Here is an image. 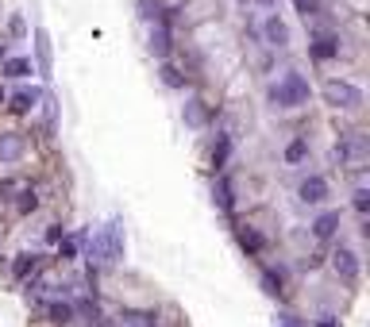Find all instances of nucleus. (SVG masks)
<instances>
[{"mask_svg":"<svg viewBox=\"0 0 370 327\" xmlns=\"http://www.w3.org/2000/svg\"><path fill=\"white\" fill-rule=\"evenodd\" d=\"M23 154H28V139H23L20 131H4V135H0V162H4V166L23 162Z\"/></svg>","mask_w":370,"mask_h":327,"instance_id":"nucleus-4","label":"nucleus"},{"mask_svg":"<svg viewBox=\"0 0 370 327\" xmlns=\"http://www.w3.org/2000/svg\"><path fill=\"white\" fill-rule=\"evenodd\" d=\"M259 4H263V8H270V4H274V0H259Z\"/></svg>","mask_w":370,"mask_h":327,"instance_id":"nucleus-32","label":"nucleus"},{"mask_svg":"<svg viewBox=\"0 0 370 327\" xmlns=\"http://www.w3.org/2000/svg\"><path fill=\"white\" fill-rule=\"evenodd\" d=\"M89 327H112V324H105V319H97V324H89Z\"/></svg>","mask_w":370,"mask_h":327,"instance_id":"nucleus-31","label":"nucleus"},{"mask_svg":"<svg viewBox=\"0 0 370 327\" xmlns=\"http://www.w3.org/2000/svg\"><path fill=\"white\" fill-rule=\"evenodd\" d=\"M263 38L270 43V47L285 50V47H290V23H285L278 12H270V16L263 19Z\"/></svg>","mask_w":370,"mask_h":327,"instance_id":"nucleus-5","label":"nucleus"},{"mask_svg":"<svg viewBox=\"0 0 370 327\" xmlns=\"http://www.w3.org/2000/svg\"><path fill=\"white\" fill-rule=\"evenodd\" d=\"M155 327H158V324H155Z\"/></svg>","mask_w":370,"mask_h":327,"instance_id":"nucleus-35","label":"nucleus"},{"mask_svg":"<svg viewBox=\"0 0 370 327\" xmlns=\"http://www.w3.org/2000/svg\"><path fill=\"white\" fill-rule=\"evenodd\" d=\"M328 181H324L320 173H309L301 185H297V196H301V204H324L328 201Z\"/></svg>","mask_w":370,"mask_h":327,"instance_id":"nucleus-6","label":"nucleus"},{"mask_svg":"<svg viewBox=\"0 0 370 327\" xmlns=\"http://www.w3.org/2000/svg\"><path fill=\"white\" fill-rule=\"evenodd\" d=\"M35 58H39V74L50 81V62H54V50H50L47 27H35Z\"/></svg>","mask_w":370,"mask_h":327,"instance_id":"nucleus-10","label":"nucleus"},{"mask_svg":"<svg viewBox=\"0 0 370 327\" xmlns=\"http://www.w3.org/2000/svg\"><path fill=\"white\" fill-rule=\"evenodd\" d=\"M320 93H324V100H328L331 108H340V112H359L362 108V89L343 81V77H328Z\"/></svg>","mask_w":370,"mask_h":327,"instance_id":"nucleus-2","label":"nucleus"},{"mask_svg":"<svg viewBox=\"0 0 370 327\" xmlns=\"http://www.w3.org/2000/svg\"><path fill=\"white\" fill-rule=\"evenodd\" d=\"M89 254L100 262H120L124 258V223L120 220H108V227L100 231V235H93V247H89Z\"/></svg>","mask_w":370,"mask_h":327,"instance_id":"nucleus-1","label":"nucleus"},{"mask_svg":"<svg viewBox=\"0 0 370 327\" xmlns=\"http://www.w3.org/2000/svg\"><path fill=\"white\" fill-rule=\"evenodd\" d=\"M293 4H297L301 16H316V12H320V0H293Z\"/></svg>","mask_w":370,"mask_h":327,"instance_id":"nucleus-26","label":"nucleus"},{"mask_svg":"<svg viewBox=\"0 0 370 327\" xmlns=\"http://www.w3.org/2000/svg\"><path fill=\"white\" fill-rule=\"evenodd\" d=\"M0 100H4V89H0Z\"/></svg>","mask_w":370,"mask_h":327,"instance_id":"nucleus-33","label":"nucleus"},{"mask_svg":"<svg viewBox=\"0 0 370 327\" xmlns=\"http://www.w3.org/2000/svg\"><path fill=\"white\" fill-rule=\"evenodd\" d=\"M0 74H4V77H28L31 74V62H28V58H4Z\"/></svg>","mask_w":370,"mask_h":327,"instance_id":"nucleus-21","label":"nucleus"},{"mask_svg":"<svg viewBox=\"0 0 370 327\" xmlns=\"http://www.w3.org/2000/svg\"><path fill=\"white\" fill-rule=\"evenodd\" d=\"M182 120H185V127H193V131H201V127L208 124V108H205V100H185V108H182Z\"/></svg>","mask_w":370,"mask_h":327,"instance_id":"nucleus-11","label":"nucleus"},{"mask_svg":"<svg viewBox=\"0 0 370 327\" xmlns=\"http://www.w3.org/2000/svg\"><path fill=\"white\" fill-rule=\"evenodd\" d=\"M35 104H39V93H35V89H23V93L12 96V115H28Z\"/></svg>","mask_w":370,"mask_h":327,"instance_id":"nucleus-17","label":"nucleus"},{"mask_svg":"<svg viewBox=\"0 0 370 327\" xmlns=\"http://www.w3.org/2000/svg\"><path fill=\"white\" fill-rule=\"evenodd\" d=\"M139 16H143L146 23H155V16H158V4H155V0H139Z\"/></svg>","mask_w":370,"mask_h":327,"instance_id":"nucleus-25","label":"nucleus"},{"mask_svg":"<svg viewBox=\"0 0 370 327\" xmlns=\"http://www.w3.org/2000/svg\"><path fill=\"white\" fill-rule=\"evenodd\" d=\"M47 312H50V319H54V324H62V327H66V324H74V308H69L66 300H50V304H47Z\"/></svg>","mask_w":370,"mask_h":327,"instance_id":"nucleus-20","label":"nucleus"},{"mask_svg":"<svg viewBox=\"0 0 370 327\" xmlns=\"http://www.w3.org/2000/svg\"><path fill=\"white\" fill-rule=\"evenodd\" d=\"M35 208H39V192H35V189H20V196H16V212L28 216V212H35Z\"/></svg>","mask_w":370,"mask_h":327,"instance_id":"nucleus-23","label":"nucleus"},{"mask_svg":"<svg viewBox=\"0 0 370 327\" xmlns=\"http://www.w3.org/2000/svg\"><path fill=\"white\" fill-rule=\"evenodd\" d=\"M39 269H43V254H20L12 273H16L20 281H28V278H39Z\"/></svg>","mask_w":370,"mask_h":327,"instance_id":"nucleus-12","label":"nucleus"},{"mask_svg":"<svg viewBox=\"0 0 370 327\" xmlns=\"http://www.w3.org/2000/svg\"><path fill=\"white\" fill-rule=\"evenodd\" d=\"M213 201H216V208H220V212H232L235 208V196H232V185H228V177H216Z\"/></svg>","mask_w":370,"mask_h":327,"instance_id":"nucleus-15","label":"nucleus"},{"mask_svg":"<svg viewBox=\"0 0 370 327\" xmlns=\"http://www.w3.org/2000/svg\"><path fill=\"white\" fill-rule=\"evenodd\" d=\"M290 327H301V324H290Z\"/></svg>","mask_w":370,"mask_h":327,"instance_id":"nucleus-34","label":"nucleus"},{"mask_svg":"<svg viewBox=\"0 0 370 327\" xmlns=\"http://www.w3.org/2000/svg\"><path fill=\"white\" fill-rule=\"evenodd\" d=\"M47 243H62V227H50L47 231Z\"/></svg>","mask_w":370,"mask_h":327,"instance_id":"nucleus-29","label":"nucleus"},{"mask_svg":"<svg viewBox=\"0 0 370 327\" xmlns=\"http://www.w3.org/2000/svg\"><path fill=\"white\" fill-rule=\"evenodd\" d=\"M12 35H23V16H12Z\"/></svg>","mask_w":370,"mask_h":327,"instance_id":"nucleus-28","label":"nucleus"},{"mask_svg":"<svg viewBox=\"0 0 370 327\" xmlns=\"http://www.w3.org/2000/svg\"><path fill=\"white\" fill-rule=\"evenodd\" d=\"M331 269H336V278L340 281H355L359 278V258H355V250L336 247L331 250Z\"/></svg>","mask_w":370,"mask_h":327,"instance_id":"nucleus-7","label":"nucleus"},{"mask_svg":"<svg viewBox=\"0 0 370 327\" xmlns=\"http://www.w3.org/2000/svg\"><path fill=\"white\" fill-rule=\"evenodd\" d=\"M285 162L290 166H297V162H305V158H309V143H305V139H293L290 146H285V154H282Z\"/></svg>","mask_w":370,"mask_h":327,"instance_id":"nucleus-22","label":"nucleus"},{"mask_svg":"<svg viewBox=\"0 0 370 327\" xmlns=\"http://www.w3.org/2000/svg\"><path fill=\"white\" fill-rule=\"evenodd\" d=\"M309 50H312V58H316V62H328V58L336 54V50H340V43H336L331 35H320V38H316V43H312Z\"/></svg>","mask_w":370,"mask_h":327,"instance_id":"nucleus-18","label":"nucleus"},{"mask_svg":"<svg viewBox=\"0 0 370 327\" xmlns=\"http://www.w3.org/2000/svg\"><path fill=\"white\" fill-rule=\"evenodd\" d=\"M228 154H232V135H228V131H216V139H213V166H216V170H224Z\"/></svg>","mask_w":370,"mask_h":327,"instance_id":"nucleus-14","label":"nucleus"},{"mask_svg":"<svg viewBox=\"0 0 370 327\" xmlns=\"http://www.w3.org/2000/svg\"><path fill=\"white\" fill-rule=\"evenodd\" d=\"M239 247H243L247 254H254V250L266 247V239H263V235H259L254 227H239Z\"/></svg>","mask_w":370,"mask_h":327,"instance_id":"nucleus-19","label":"nucleus"},{"mask_svg":"<svg viewBox=\"0 0 370 327\" xmlns=\"http://www.w3.org/2000/svg\"><path fill=\"white\" fill-rule=\"evenodd\" d=\"M4 58H8V47H4V43H0V66H4Z\"/></svg>","mask_w":370,"mask_h":327,"instance_id":"nucleus-30","label":"nucleus"},{"mask_svg":"<svg viewBox=\"0 0 370 327\" xmlns=\"http://www.w3.org/2000/svg\"><path fill=\"white\" fill-rule=\"evenodd\" d=\"M120 327H155V312H146V308H124L120 312Z\"/></svg>","mask_w":370,"mask_h":327,"instance_id":"nucleus-13","label":"nucleus"},{"mask_svg":"<svg viewBox=\"0 0 370 327\" xmlns=\"http://www.w3.org/2000/svg\"><path fill=\"white\" fill-rule=\"evenodd\" d=\"M170 50H174V38H170V23L155 19V27H151V54L158 62H170Z\"/></svg>","mask_w":370,"mask_h":327,"instance_id":"nucleus-9","label":"nucleus"},{"mask_svg":"<svg viewBox=\"0 0 370 327\" xmlns=\"http://www.w3.org/2000/svg\"><path fill=\"white\" fill-rule=\"evenodd\" d=\"M351 204H355V212H359V216H367V212H370V192L367 189H355Z\"/></svg>","mask_w":370,"mask_h":327,"instance_id":"nucleus-24","label":"nucleus"},{"mask_svg":"<svg viewBox=\"0 0 370 327\" xmlns=\"http://www.w3.org/2000/svg\"><path fill=\"white\" fill-rule=\"evenodd\" d=\"M158 81H162L166 89H185V74L174 62H162V66H158Z\"/></svg>","mask_w":370,"mask_h":327,"instance_id":"nucleus-16","label":"nucleus"},{"mask_svg":"<svg viewBox=\"0 0 370 327\" xmlns=\"http://www.w3.org/2000/svg\"><path fill=\"white\" fill-rule=\"evenodd\" d=\"M340 223H343L340 212H320V216L312 220V239H316V243H331L336 235H340Z\"/></svg>","mask_w":370,"mask_h":327,"instance_id":"nucleus-8","label":"nucleus"},{"mask_svg":"<svg viewBox=\"0 0 370 327\" xmlns=\"http://www.w3.org/2000/svg\"><path fill=\"white\" fill-rule=\"evenodd\" d=\"M270 100L278 108H301L309 104V81L301 74H285L278 85H270Z\"/></svg>","mask_w":370,"mask_h":327,"instance_id":"nucleus-3","label":"nucleus"},{"mask_svg":"<svg viewBox=\"0 0 370 327\" xmlns=\"http://www.w3.org/2000/svg\"><path fill=\"white\" fill-rule=\"evenodd\" d=\"M316 327H340V319H336V316H320V319H316Z\"/></svg>","mask_w":370,"mask_h":327,"instance_id":"nucleus-27","label":"nucleus"}]
</instances>
